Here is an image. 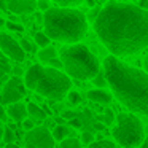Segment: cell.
Segmentation results:
<instances>
[{"instance_id":"20","label":"cell","mask_w":148,"mask_h":148,"mask_svg":"<svg viewBox=\"0 0 148 148\" xmlns=\"http://www.w3.org/2000/svg\"><path fill=\"white\" fill-rule=\"evenodd\" d=\"M92 83H94V86L97 88V89H103V88H107L108 84H107V80H105V77H103V73H97L96 77L92 78Z\"/></svg>"},{"instance_id":"27","label":"cell","mask_w":148,"mask_h":148,"mask_svg":"<svg viewBox=\"0 0 148 148\" xmlns=\"http://www.w3.org/2000/svg\"><path fill=\"white\" fill-rule=\"evenodd\" d=\"M94 142V135L91 132H83L81 134V143H86V145H91Z\"/></svg>"},{"instance_id":"15","label":"cell","mask_w":148,"mask_h":148,"mask_svg":"<svg viewBox=\"0 0 148 148\" xmlns=\"http://www.w3.org/2000/svg\"><path fill=\"white\" fill-rule=\"evenodd\" d=\"M53 138H54V142L56 140H65V138H69V127H65V126H62V124H59V126H56L54 127V131H53Z\"/></svg>"},{"instance_id":"31","label":"cell","mask_w":148,"mask_h":148,"mask_svg":"<svg viewBox=\"0 0 148 148\" xmlns=\"http://www.w3.org/2000/svg\"><path fill=\"white\" fill-rule=\"evenodd\" d=\"M69 124L72 126V127H75V129H80L81 127V121L78 118H73V119H70V121H69Z\"/></svg>"},{"instance_id":"43","label":"cell","mask_w":148,"mask_h":148,"mask_svg":"<svg viewBox=\"0 0 148 148\" xmlns=\"http://www.w3.org/2000/svg\"><path fill=\"white\" fill-rule=\"evenodd\" d=\"M3 26H5V19L0 16V27H3Z\"/></svg>"},{"instance_id":"7","label":"cell","mask_w":148,"mask_h":148,"mask_svg":"<svg viewBox=\"0 0 148 148\" xmlns=\"http://www.w3.org/2000/svg\"><path fill=\"white\" fill-rule=\"evenodd\" d=\"M26 140V148H54L56 142L53 138L51 132L45 126H38L29 131L24 137Z\"/></svg>"},{"instance_id":"40","label":"cell","mask_w":148,"mask_h":148,"mask_svg":"<svg viewBox=\"0 0 148 148\" xmlns=\"http://www.w3.org/2000/svg\"><path fill=\"white\" fill-rule=\"evenodd\" d=\"M142 148H148V137L143 140V143H142Z\"/></svg>"},{"instance_id":"4","label":"cell","mask_w":148,"mask_h":148,"mask_svg":"<svg viewBox=\"0 0 148 148\" xmlns=\"http://www.w3.org/2000/svg\"><path fill=\"white\" fill-rule=\"evenodd\" d=\"M24 86L49 100H62L72 89V80L61 70L34 64L24 72Z\"/></svg>"},{"instance_id":"36","label":"cell","mask_w":148,"mask_h":148,"mask_svg":"<svg viewBox=\"0 0 148 148\" xmlns=\"http://www.w3.org/2000/svg\"><path fill=\"white\" fill-rule=\"evenodd\" d=\"M0 11H7V2H0Z\"/></svg>"},{"instance_id":"18","label":"cell","mask_w":148,"mask_h":148,"mask_svg":"<svg viewBox=\"0 0 148 148\" xmlns=\"http://www.w3.org/2000/svg\"><path fill=\"white\" fill-rule=\"evenodd\" d=\"M19 46L23 48V51H24V53H35V51H37V46H35V43L29 42L27 38H21V42H19Z\"/></svg>"},{"instance_id":"45","label":"cell","mask_w":148,"mask_h":148,"mask_svg":"<svg viewBox=\"0 0 148 148\" xmlns=\"http://www.w3.org/2000/svg\"><path fill=\"white\" fill-rule=\"evenodd\" d=\"M0 147H2V142H0Z\"/></svg>"},{"instance_id":"42","label":"cell","mask_w":148,"mask_h":148,"mask_svg":"<svg viewBox=\"0 0 148 148\" xmlns=\"http://www.w3.org/2000/svg\"><path fill=\"white\" fill-rule=\"evenodd\" d=\"M145 70H147V73H148V56H147V59H145Z\"/></svg>"},{"instance_id":"3","label":"cell","mask_w":148,"mask_h":148,"mask_svg":"<svg viewBox=\"0 0 148 148\" xmlns=\"http://www.w3.org/2000/svg\"><path fill=\"white\" fill-rule=\"evenodd\" d=\"M43 27L49 40L75 45L86 34L88 21L84 13L77 8L54 7L43 14Z\"/></svg>"},{"instance_id":"17","label":"cell","mask_w":148,"mask_h":148,"mask_svg":"<svg viewBox=\"0 0 148 148\" xmlns=\"http://www.w3.org/2000/svg\"><path fill=\"white\" fill-rule=\"evenodd\" d=\"M88 148H116L115 143L112 140H97V142H92L91 145H88Z\"/></svg>"},{"instance_id":"30","label":"cell","mask_w":148,"mask_h":148,"mask_svg":"<svg viewBox=\"0 0 148 148\" xmlns=\"http://www.w3.org/2000/svg\"><path fill=\"white\" fill-rule=\"evenodd\" d=\"M62 118L67 119V121H70V119L77 118V113L72 112V110H64V112H62Z\"/></svg>"},{"instance_id":"34","label":"cell","mask_w":148,"mask_h":148,"mask_svg":"<svg viewBox=\"0 0 148 148\" xmlns=\"http://www.w3.org/2000/svg\"><path fill=\"white\" fill-rule=\"evenodd\" d=\"M11 72H13V73L16 75L18 78H19V75H23V70H21L19 67H14V69H13V70H11Z\"/></svg>"},{"instance_id":"8","label":"cell","mask_w":148,"mask_h":148,"mask_svg":"<svg viewBox=\"0 0 148 148\" xmlns=\"http://www.w3.org/2000/svg\"><path fill=\"white\" fill-rule=\"evenodd\" d=\"M2 99H3L5 103L11 105V103H16V102H21L24 96L27 94V89L24 86L23 80L18 77H11L10 80L5 83L3 86V91H2Z\"/></svg>"},{"instance_id":"6","label":"cell","mask_w":148,"mask_h":148,"mask_svg":"<svg viewBox=\"0 0 148 148\" xmlns=\"http://www.w3.org/2000/svg\"><path fill=\"white\" fill-rule=\"evenodd\" d=\"M113 138L123 148H135L143 143L145 129L143 123L135 115L118 113L116 115V127L113 129Z\"/></svg>"},{"instance_id":"10","label":"cell","mask_w":148,"mask_h":148,"mask_svg":"<svg viewBox=\"0 0 148 148\" xmlns=\"http://www.w3.org/2000/svg\"><path fill=\"white\" fill-rule=\"evenodd\" d=\"M7 10L13 14H27L37 11V2L34 0H8Z\"/></svg>"},{"instance_id":"44","label":"cell","mask_w":148,"mask_h":148,"mask_svg":"<svg viewBox=\"0 0 148 148\" xmlns=\"http://www.w3.org/2000/svg\"><path fill=\"white\" fill-rule=\"evenodd\" d=\"M2 103H3V99H2V94H0V105H2Z\"/></svg>"},{"instance_id":"11","label":"cell","mask_w":148,"mask_h":148,"mask_svg":"<svg viewBox=\"0 0 148 148\" xmlns=\"http://www.w3.org/2000/svg\"><path fill=\"white\" fill-rule=\"evenodd\" d=\"M5 112H7V116H10L16 123H23L27 118V105H24L23 102L11 103V105H8V108Z\"/></svg>"},{"instance_id":"35","label":"cell","mask_w":148,"mask_h":148,"mask_svg":"<svg viewBox=\"0 0 148 148\" xmlns=\"http://www.w3.org/2000/svg\"><path fill=\"white\" fill-rule=\"evenodd\" d=\"M94 127H96L97 131H103V127H105V126H103L102 123H96V124H94Z\"/></svg>"},{"instance_id":"13","label":"cell","mask_w":148,"mask_h":148,"mask_svg":"<svg viewBox=\"0 0 148 148\" xmlns=\"http://www.w3.org/2000/svg\"><path fill=\"white\" fill-rule=\"evenodd\" d=\"M27 115H30V119H38V121H43L46 118V113L43 108H40L37 103L30 102L27 105Z\"/></svg>"},{"instance_id":"26","label":"cell","mask_w":148,"mask_h":148,"mask_svg":"<svg viewBox=\"0 0 148 148\" xmlns=\"http://www.w3.org/2000/svg\"><path fill=\"white\" fill-rule=\"evenodd\" d=\"M49 8H51V5H49V2H46V0H38V2H37V10L43 11V13H46Z\"/></svg>"},{"instance_id":"25","label":"cell","mask_w":148,"mask_h":148,"mask_svg":"<svg viewBox=\"0 0 148 148\" xmlns=\"http://www.w3.org/2000/svg\"><path fill=\"white\" fill-rule=\"evenodd\" d=\"M113 118H115V116H113V112L110 108H107L105 110V116H99V121H103L105 124H112Z\"/></svg>"},{"instance_id":"1","label":"cell","mask_w":148,"mask_h":148,"mask_svg":"<svg viewBox=\"0 0 148 148\" xmlns=\"http://www.w3.org/2000/svg\"><path fill=\"white\" fill-rule=\"evenodd\" d=\"M94 30L113 58L134 56L148 48V13L134 3H105L94 19Z\"/></svg>"},{"instance_id":"9","label":"cell","mask_w":148,"mask_h":148,"mask_svg":"<svg viewBox=\"0 0 148 148\" xmlns=\"http://www.w3.org/2000/svg\"><path fill=\"white\" fill-rule=\"evenodd\" d=\"M0 51L3 56L18 62H23L26 59V53L19 46V42L14 40L10 34H0Z\"/></svg>"},{"instance_id":"28","label":"cell","mask_w":148,"mask_h":148,"mask_svg":"<svg viewBox=\"0 0 148 148\" xmlns=\"http://www.w3.org/2000/svg\"><path fill=\"white\" fill-rule=\"evenodd\" d=\"M21 124H23V127L26 129V131H32V129L35 127V121H34V119H30V118H26L23 123H21Z\"/></svg>"},{"instance_id":"33","label":"cell","mask_w":148,"mask_h":148,"mask_svg":"<svg viewBox=\"0 0 148 148\" xmlns=\"http://www.w3.org/2000/svg\"><path fill=\"white\" fill-rule=\"evenodd\" d=\"M8 116H7V112H5V108H3V105H0V121H5Z\"/></svg>"},{"instance_id":"39","label":"cell","mask_w":148,"mask_h":148,"mask_svg":"<svg viewBox=\"0 0 148 148\" xmlns=\"http://www.w3.org/2000/svg\"><path fill=\"white\" fill-rule=\"evenodd\" d=\"M7 148H21V147L16 143H10V145H7Z\"/></svg>"},{"instance_id":"12","label":"cell","mask_w":148,"mask_h":148,"mask_svg":"<svg viewBox=\"0 0 148 148\" xmlns=\"http://www.w3.org/2000/svg\"><path fill=\"white\" fill-rule=\"evenodd\" d=\"M88 99L96 103H110L113 96L105 89H91L88 91Z\"/></svg>"},{"instance_id":"22","label":"cell","mask_w":148,"mask_h":148,"mask_svg":"<svg viewBox=\"0 0 148 148\" xmlns=\"http://www.w3.org/2000/svg\"><path fill=\"white\" fill-rule=\"evenodd\" d=\"M2 140H3L7 145L13 143V140H14V132L11 131V127L5 126V129H3V135H2Z\"/></svg>"},{"instance_id":"38","label":"cell","mask_w":148,"mask_h":148,"mask_svg":"<svg viewBox=\"0 0 148 148\" xmlns=\"http://www.w3.org/2000/svg\"><path fill=\"white\" fill-rule=\"evenodd\" d=\"M3 129H5V126L2 124V121H0V140H2V135H3Z\"/></svg>"},{"instance_id":"14","label":"cell","mask_w":148,"mask_h":148,"mask_svg":"<svg viewBox=\"0 0 148 148\" xmlns=\"http://www.w3.org/2000/svg\"><path fill=\"white\" fill-rule=\"evenodd\" d=\"M37 56H38V59L42 62H49V61H53V59H58V51H56V48H53V46H46V48L40 49V51L37 53Z\"/></svg>"},{"instance_id":"29","label":"cell","mask_w":148,"mask_h":148,"mask_svg":"<svg viewBox=\"0 0 148 148\" xmlns=\"http://www.w3.org/2000/svg\"><path fill=\"white\" fill-rule=\"evenodd\" d=\"M46 64H48V67L56 69V70H61V69H62V62H61V59H53V61L46 62Z\"/></svg>"},{"instance_id":"32","label":"cell","mask_w":148,"mask_h":148,"mask_svg":"<svg viewBox=\"0 0 148 148\" xmlns=\"http://www.w3.org/2000/svg\"><path fill=\"white\" fill-rule=\"evenodd\" d=\"M140 10H143V11H147L148 13V0H142V2H138V5H137Z\"/></svg>"},{"instance_id":"19","label":"cell","mask_w":148,"mask_h":148,"mask_svg":"<svg viewBox=\"0 0 148 148\" xmlns=\"http://www.w3.org/2000/svg\"><path fill=\"white\" fill-rule=\"evenodd\" d=\"M61 148H81V143H80V140H78V138L70 137V138H65V140H62Z\"/></svg>"},{"instance_id":"21","label":"cell","mask_w":148,"mask_h":148,"mask_svg":"<svg viewBox=\"0 0 148 148\" xmlns=\"http://www.w3.org/2000/svg\"><path fill=\"white\" fill-rule=\"evenodd\" d=\"M67 100L70 105H80L81 103V94L78 91H70L67 94Z\"/></svg>"},{"instance_id":"41","label":"cell","mask_w":148,"mask_h":148,"mask_svg":"<svg viewBox=\"0 0 148 148\" xmlns=\"http://www.w3.org/2000/svg\"><path fill=\"white\" fill-rule=\"evenodd\" d=\"M88 7H96V2H92V0H89V2H86Z\"/></svg>"},{"instance_id":"37","label":"cell","mask_w":148,"mask_h":148,"mask_svg":"<svg viewBox=\"0 0 148 148\" xmlns=\"http://www.w3.org/2000/svg\"><path fill=\"white\" fill-rule=\"evenodd\" d=\"M35 18H37V21H38V23H43V16L40 13H35Z\"/></svg>"},{"instance_id":"16","label":"cell","mask_w":148,"mask_h":148,"mask_svg":"<svg viewBox=\"0 0 148 148\" xmlns=\"http://www.w3.org/2000/svg\"><path fill=\"white\" fill-rule=\"evenodd\" d=\"M34 40H35V46H40L42 49L46 48V46H49V42H51V40L45 35V32H37L35 35H34Z\"/></svg>"},{"instance_id":"23","label":"cell","mask_w":148,"mask_h":148,"mask_svg":"<svg viewBox=\"0 0 148 148\" xmlns=\"http://www.w3.org/2000/svg\"><path fill=\"white\" fill-rule=\"evenodd\" d=\"M0 69H2V72H5V73H10L11 70H13V67L10 65V62H8V59L5 58L2 53H0Z\"/></svg>"},{"instance_id":"2","label":"cell","mask_w":148,"mask_h":148,"mask_svg":"<svg viewBox=\"0 0 148 148\" xmlns=\"http://www.w3.org/2000/svg\"><path fill=\"white\" fill-rule=\"evenodd\" d=\"M103 77L115 97L131 112L148 116V73L107 56L103 59Z\"/></svg>"},{"instance_id":"5","label":"cell","mask_w":148,"mask_h":148,"mask_svg":"<svg viewBox=\"0 0 148 148\" xmlns=\"http://www.w3.org/2000/svg\"><path fill=\"white\" fill-rule=\"evenodd\" d=\"M62 69L69 78L75 80H92L100 72V62L89 48L81 43L75 45H65L59 49Z\"/></svg>"},{"instance_id":"24","label":"cell","mask_w":148,"mask_h":148,"mask_svg":"<svg viewBox=\"0 0 148 148\" xmlns=\"http://www.w3.org/2000/svg\"><path fill=\"white\" fill-rule=\"evenodd\" d=\"M5 26L13 32H24V26L19 23H11V21H5Z\"/></svg>"}]
</instances>
